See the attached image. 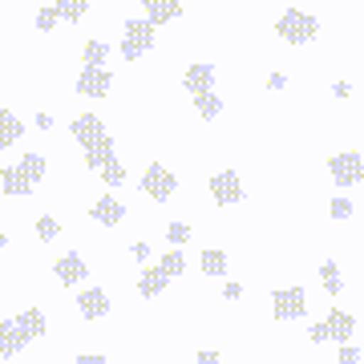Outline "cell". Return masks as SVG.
<instances>
[{"instance_id":"1","label":"cell","mask_w":364,"mask_h":364,"mask_svg":"<svg viewBox=\"0 0 364 364\" xmlns=\"http://www.w3.org/2000/svg\"><path fill=\"white\" fill-rule=\"evenodd\" d=\"M45 328H49V320H45L41 308H25L21 316L4 320V324H0V356H4V360L16 356L25 344H33L37 336H45Z\"/></svg>"},{"instance_id":"2","label":"cell","mask_w":364,"mask_h":364,"mask_svg":"<svg viewBox=\"0 0 364 364\" xmlns=\"http://www.w3.org/2000/svg\"><path fill=\"white\" fill-rule=\"evenodd\" d=\"M275 33L287 41V45H312L316 33H320V21L312 13H299V9H287L279 21H275Z\"/></svg>"},{"instance_id":"3","label":"cell","mask_w":364,"mask_h":364,"mask_svg":"<svg viewBox=\"0 0 364 364\" xmlns=\"http://www.w3.org/2000/svg\"><path fill=\"white\" fill-rule=\"evenodd\" d=\"M150 45H154V25H150L146 16L126 21V28H122V57H126V61H138V57L150 53Z\"/></svg>"},{"instance_id":"4","label":"cell","mask_w":364,"mask_h":364,"mask_svg":"<svg viewBox=\"0 0 364 364\" xmlns=\"http://www.w3.org/2000/svg\"><path fill=\"white\" fill-rule=\"evenodd\" d=\"M328 174H332V182H336L340 191H344V186H360L364 182V158L356 154V150L332 154L328 158Z\"/></svg>"},{"instance_id":"5","label":"cell","mask_w":364,"mask_h":364,"mask_svg":"<svg viewBox=\"0 0 364 364\" xmlns=\"http://www.w3.org/2000/svg\"><path fill=\"white\" fill-rule=\"evenodd\" d=\"M272 316L275 320H304V316H308V291H304V287L272 291Z\"/></svg>"},{"instance_id":"6","label":"cell","mask_w":364,"mask_h":364,"mask_svg":"<svg viewBox=\"0 0 364 364\" xmlns=\"http://www.w3.org/2000/svg\"><path fill=\"white\" fill-rule=\"evenodd\" d=\"M142 191L154 198V203H166V198L178 191V178H174L162 162H150V166H146V174H142Z\"/></svg>"},{"instance_id":"7","label":"cell","mask_w":364,"mask_h":364,"mask_svg":"<svg viewBox=\"0 0 364 364\" xmlns=\"http://www.w3.org/2000/svg\"><path fill=\"white\" fill-rule=\"evenodd\" d=\"M210 195L219 207H235V203H243V178L235 174V170H223V174H210Z\"/></svg>"},{"instance_id":"8","label":"cell","mask_w":364,"mask_h":364,"mask_svg":"<svg viewBox=\"0 0 364 364\" xmlns=\"http://www.w3.org/2000/svg\"><path fill=\"white\" fill-rule=\"evenodd\" d=\"M109 85H114V77H109V69L105 65H81V77H77L81 97H105Z\"/></svg>"},{"instance_id":"9","label":"cell","mask_w":364,"mask_h":364,"mask_svg":"<svg viewBox=\"0 0 364 364\" xmlns=\"http://www.w3.org/2000/svg\"><path fill=\"white\" fill-rule=\"evenodd\" d=\"M324 324H328V340H336V344H348L356 336V316L344 312V308H332Z\"/></svg>"},{"instance_id":"10","label":"cell","mask_w":364,"mask_h":364,"mask_svg":"<svg viewBox=\"0 0 364 364\" xmlns=\"http://www.w3.org/2000/svg\"><path fill=\"white\" fill-rule=\"evenodd\" d=\"M73 142H81V150L85 146H93L97 138H105V126H102V117L97 114H81V117H73Z\"/></svg>"},{"instance_id":"11","label":"cell","mask_w":364,"mask_h":364,"mask_svg":"<svg viewBox=\"0 0 364 364\" xmlns=\"http://www.w3.org/2000/svg\"><path fill=\"white\" fill-rule=\"evenodd\" d=\"M53 272H57V279H61L65 287H73V284H81V279L90 275V267H85V259H81L77 251H69V255H61V259H57V267H53Z\"/></svg>"},{"instance_id":"12","label":"cell","mask_w":364,"mask_h":364,"mask_svg":"<svg viewBox=\"0 0 364 364\" xmlns=\"http://www.w3.org/2000/svg\"><path fill=\"white\" fill-rule=\"evenodd\" d=\"M77 312L85 316V320H102V316H109V296H105L102 287L81 291V296H77Z\"/></svg>"},{"instance_id":"13","label":"cell","mask_w":364,"mask_h":364,"mask_svg":"<svg viewBox=\"0 0 364 364\" xmlns=\"http://www.w3.org/2000/svg\"><path fill=\"white\" fill-rule=\"evenodd\" d=\"M142 13H146V21L158 28V25H170V21L182 13V4L178 0H142Z\"/></svg>"},{"instance_id":"14","label":"cell","mask_w":364,"mask_h":364,"mask_svg":"<svg viewBox=\"0 0 364 364\" xmlns=\"http://www.w3.org/2000/svg\"><path fill=\"white\" fill-rule=\"evenodd\" d=\"M90 215H93V223H102V227H117V223L126 219V207H122L114 195H105L90 207Z\"/></svg>"},{"instance_id":"15","label":"cell","mask_w":364,"mask_h":364,"mask_svg":"<svg viewBox=\"0 0 364 364\" xmlns=\"http://www.w3.org/2000/svg\"><path fill=\"white\" fill-rule=\"evenodd\" d=\"M182 85H186L191 93H207V90H215V65H207V61L191 65L186 73H182Z\"/></svg>"},{"instance_id":"16","label":"cell","mask_w":364,"mask_h":364,"mask_svg":"<svg viewBox=\"0 0 364 364\" xmlns=\"http://www.w3.org/2000/svg\"><path fill=\"white\" fill-rule=\"evenodd\" d=\"M25 138V122L13 114V109H0V150H9Z\"/></svg>"},{"instance_id":"17","label":"cell","mask_w":364,"mask_h":364,"mask_svg":"<svg viewBox=\"0 0 364 364\" xmlns=\"http://www.w3.org/2000/svg\"><path fill=\"white\" fill-rule=\"evenodd\" d=\"M166 284H170V275L162 272V267H150V272H142V279H138V296L154 299V296H162V291H166Z\"/></svg>"},{"instance_id":"18","label":"cell","mask_w":364,"mask_h":364,"mask_svg":"<svg viewBox=\"0 0 364 364\" xmlns=\"http://www.w3.org/2000/svg\"><path fill=\"white\" fill-rule=\"evenodd\" d=\"M0 191H4L9 198H25L28 191H33V182L25 178V170L21 166H9L4 170V178H0Z\"/></svg>"},{"instance_id":"19","label":"cell","mask_w":364,"mask_h":364,"mask_svg":"<svg viewBox=\"0 0 364 364\" xmlns=\"http://www.w3.org/2000/svg\"><path fill=\"white\" fill-rule=\"evenodd\" d=\"M109 158H114V138H109V134L97 138L93 146H85V166H90V170H102Z\"/></svg>"},{"instance_id":"20","label":"cell","mask_w":364,"mask_h":364,"mask_svg":"<svg viewBox=\"0 0 364 364\" xmlns=\"http://www.w3.org/2000/svg\"><path fill=\"white\" fill-rule=\"evenodd\" d=\"M195 109H198V117H203V122H215V117L223 114V102H219V93H215V90H207V93H195Z\"/></svg>"},{"instance_id":"21","label":"cell","mask_w":364,"mask_h":364,"mask_svg":"<svg viewBox=\"0 0 364 364\" xmlns=\"http://www.w3.org/2000/svg\"><path fill=\"white\" fill-rule=\"evenodd\" d=\"M198 263H203V272H207L210 279H223V275H227V251H219V247H207Z\"/></svg>"},{"instance_id":"22","label":"cell","mask_w":364,"mask_h":364,"mask_svg":"<svg viewBox=\"0 0 364 364\" xmlns=\"http://www.w3.org/2000/svg\"><path fill=\"white\" fill-rule=\"evenodd\" d=\"M53 9H57V16H61V21H69V25H77L81 16L90 13V0H57Z\"/></svg>"},{"instance_id":"23","label":"cell","mask_w":364,"mask_h":364,"mask_svg":"<svg viewBox=\"0 0 364 364\" xmlns=\"http://www.w3.org/2000/svg\"><path fill=\"white\" fill-rule=\"evenodd\" d=\"M320 284H324V291L328 296H340L344 291V279H340V267L332 259H324L320 263Z\"/></svg>"},{"instance_id":"24","label":"cell","mask_w":364,"mask_h":364,"mask_svg":"<svg viewBox=\"0 0 364 364\" xmlns=\"http://www.w3.org/2000/svg\"><path fill=\"white\" fill-rule=\"evenodd\" d=\"M21 170H25V178L37 186V182L45 178V158H41V154H25V158H21Z\"/></svg>"},{"instance_id":"25","label":"cell","mask_w":364,"mask_h":364,"mask_svg":"<svg viewBox=\"0 0 364 364\" xmlns=\"http://www.w3.org/2000/svg\"><path fill=\"white\" fill-rule=\"evenodd\" d=\"M158 267H162V272H166L170 279H174V275L186 272V255H182V251H166V255L158 259Z\"/></svg>"},{"instance_id":"26","label":"cell","mask_w":364,"mask_h":364,"mask_svg":"<svg viewBox=\"0 0 364 364\" xmlns=\"http://www.w3.org/2000/svg\"><path fill=\"white\" fill-rule=\"evenodd\" d=\"M57 235H61V223L53 219V215H41V219H37V239H45V243H53Z\"/></svg>"},{"instance_id":"27","label":"cell","mask_w":364,"mask_h":364,"mask_svg":"<svg viewBox=\"0 0 364 364\" xmlns=\"http://www.w3.org/2000/svg\"><path fill=\"white\" fill-rule=\"evenodd\" d=\"M102 178H105V186H122V182H126V170H122L117 158H109V162L102 166Z\"/></svg>"},{"instance_id":"28","label":"cell","mask_w":364,"mask_h":364,"mask_svg":"<svg viewBox=\"0 0 364 364\" xmlns=\"http://www.w3.org/2000/svg\"><path fill=\"white\" fill-rule=\"evenodd\" d=\"M105 57H109V45H102V41L85 45V65H105Z\"/></svg>"},{"instance_id":"29","label":"cell","mask_w":364,"mask_h":364,"mask_svg":"<svg viewBox=\"0 0 364 364\" xmlns=\"http://www.w3.org/2000/svg\"><path fill=\"white\" fill-rule=\"evenodd\" d=\"M166 239L174 243V247H182V243L191 239V227H186V223H170V227H166Z\"/></svg>"},{"instance_id":"30","label":"cell","mask_w":364,"mask_h":364,"mask_svg":"<svg viewBox=\"0 0 364 364\" xmlns=\"http://www.w3.org/2000/svg\"><path fill=\"white\" fill-rule=\"evenodd\" d=\"M61 16H57V9H41L37 13V33H53V25H57Z\"/></svg>"},{"instance_id":"31","label":"cell","mask_w":364,"mask_h":364,"mask_svg":"<svg viewBox=\"0 0 364 364\" xmlns=\"http://www.w3.org/2000/svg\"><path fill=\"white\" fill-rule=\"evenodd\" d=\"M352 210H356V207H352V203H348L344 195L332 198V219H352Z\"/></svg>"},{"instance_id":"32","label":"cell","mask_w":364,"mask_h":364,"mask_svg":"<svg viewBox=\"0 0 364 364\" xmlns=\"http://www.w3.org/2000/svg\"><path fill=\"white\" fill-rule=\"evenodd\" d=\"M336 364H364V356H360V348H352V344H340Z\"/></svg>"},{"instance_id":"33","label":"cell","mask_w":364,"mask_h":364,"mask_svg":"<svg viewBox=\"0 0 364 364\" xmlns=\"http://www.w3.org/2000/svg\"><path fill=\"white\" fill-rule=\"evenodd\" d=\"M308 336H312V344H324V340H328V324H312Z\"/></svg>"},{"instance_id":"34","label":"cell","mask_w":364,"mask_h":364,"mask_svg":"<svg viewBox=\"0 0 364 364\" xmlns=\"http://www.w3.org/2000/svg\"><path fill=\"white\" fill-rule=\"evenodd\" d=\"M130 255H134L138 263H146V259H150V247H146V243H134V247H130Z\"/></svg>"},{"instance_id":"35","label":"cell","mask_w":364,"mask_h":364,"mask_svg":"<svg viewBox=\"0 0 364 364\" xmlns=\"http://www.w3.org/2000/svg\"><path fill=\"white\" fill-rule=\"evenodd\" d=\"M195 364H219V352H210V348H203L195 356Z\"/></svg>"},{"instance_id":"36","label":"cell","mask_w":364,"mask_h":364,"mask_svg":"<svg viewBox=\"0 0 364 364\" xmlns=\"http://www.w3.org/2000/svg\"><path fill=\"white\" fill-rule=\"evenodd\" d=\"M77 364H109V360H105V356H97V352H81Z\"/></svg>"},{"instance_id":"37","label":"cell","mask_w":364,"mask_h":364,"mask_svg":"<svg viewBox=\"0 0 364 364\" xmlns=\"http://www.w3.org/2000/svg\"><path fill=\"white\" fill-rule=\"evenodd\" d=\"M284 85H287L284 73H272V77H267V90H284Z\"/></svg>"},{"instance_id":"38","label":"cell","mask_w":364,"mask_h":364,"mask_svg":"<svg viewBox=\"0 0 364 364\" xmlns=\"http://www.w3.org/2000/svg\"><path fill=\"white\" fill-rule=\"evenodd\" d=\"M348 93H352L348 81H336V85H332V97H348Z\"/></svg>"},{"instance_id":"39","label":"cell","mask_w":364,"mask_h":364,"mask_svg":"<svg viewBox=\"0 0 364 364\" xmlns=\"http://www.w3.org/2000/svg\"><path fill=\"white\" fill-rule=\"evenodd\" d=\"M223 296H227V299H239V296H243V284H227V287H223Z\"/></svg>"},{"instance_id":"40","label":"cell","mask_w":364,"mask_h":364,"mask_svg":"<svg viewBox=\"0 0 364 364\" xmlns=\"http://www.w3.org/2000/svg\"><path fill=\"white\" fill-rule=\"evenodd\" d=\"M37 130H53V117L49 114H37Z\"/></svg>"},{"instance_id":"41","label":"cell","mask_w":364,"mask_h":364,"mask_svg":"<svg viewBox=\"0 0 364 364\" xmlns=\"http://www.w3.org/2000/svg\"><path fill=\"white\" fill-rule=\"evenodd\" d=\"M4 243H9V239H4V231H0V251H4Z\"/></svg>"},{"instance_id":"42","label":"cell","mask_w":364,"mask_h":364,"mask_svg":"<svg viewBox=\"0 0 364 364\" xmlns=\"http://www.w3.org/2000/svg\"><path fill=\"white\" fill-rule=\"evenodd\" d=\"M360 356H364V348H360Z\"/></svg>"}]
</instances>
